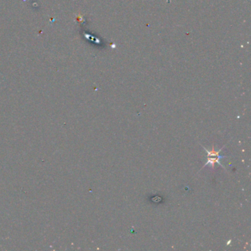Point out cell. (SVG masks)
<instances>
[{"instance_id":"1","label":"cell","mask_w":251,"mask_h":251,"mask_svg":"<svg viewBox=\"0 0 251 251\" xmlns=\"http://www.w3.org/2000/svg\"><path fill=\"white\" fill-rule=\"evenodd\" d=\"M204 148V150H205V151L207 152V153H208V156H207V158H217V159L220 160L221 158H225V156H221L220 155V153L221 151H222V148H221L220 150H218V151H217V150H215L214 149V146H212V149L211 150H207L205 147H202Z\"/></svg>"}]
</instances>
